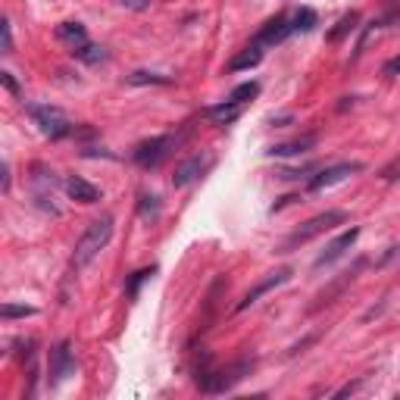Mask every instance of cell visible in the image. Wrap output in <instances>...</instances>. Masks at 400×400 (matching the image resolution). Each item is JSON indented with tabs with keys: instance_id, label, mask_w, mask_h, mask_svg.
Segmentation results:
<instances>
[{
	"instance_id": "cell-16",
	"label": "cell",
	"mask_w": 400,
	"mask_h": 400,
	"mask_svg": "<svg viewBox=\"0 0 400 400\" xmlns=\"http://www.w3.org/2000/svg\"><path fill=\"white\" fill-rule=\"evenodd\" d=\"M260 60H262V50L256 47V44H250L244 53H238V56H231L228 60V72H241V69H253V66H260Z\"/></svg>"
},
{
	"instance_id": "cell-31",
	"label": "cell",
	"mask_w": 400,
	"mask_h": 400,
	"mask_svg": "<svg viewBox=\"0 0 400 400\" xmlns=\"http://www.w3.org/2000/svg\"><path fill=\"white\" fill-rule=\"evenodd\" d=\"M3 191H10V166L3 162Z\"/></svg>"
},
{
	"instance_id": "cell-13",
	"label": "cell",
	"mask_w": 400,
	"mask_h": 400,
	"mask_svg": "<svg viewBox=\"0 0 400 400\" xmlns=\"http://www.w3.org/2000/svg\"><path fill=\"white\" fill-rule=\"evenodd\" d=\"M66 194L72 200H78V203H97L100 200V191L91 185V181H85L81 175H72V178H66Z\"/></svg>"
},
{
	"instance_id": "cell-18",
	"label": "cell",
	"mask_w": 400,
	"mask_h": 400,
	"mask_svg": "<svg viewBox=\"0 0 400 400\" xmlns=\"http://www.w3.org/2000/svg\"><path fill=\"white\" fill-rule=\"evenodd\" d=\"M316 10H312V6H300L297 12H294L291 16V28L294 31H312L316 28Z\"/></svg>"
},
{
	"instance_id": "cell-9",
	"label": "cell",
	"mask_w": 400,
	"mask_h": 400,
	"mask_svg": "<svg viewBox=\"0 0 400 400\" xmlns=\"http://www.w3.org/2000/svg\"><path fill=\"white\" fill-rule=\"evenodd\" d=\"M288 278H291V269H275V272H269L266 275V278H262V281H256V285L253 288H250V291L247 294H244V297L241 300H238V306H235V310L238 312H241V310H247V306H253L256 303V300H260L262 297V294H269V291H272V288H278V285H285V281Z\"/></svg>"
},
{
	"instance_id": "cell-19",
	"label": "cell",
	"mask_w": 400,
	"mask_h": 400,
	"mask_svg": "<svg viewBox=\"0 0 400 400\" xmlns=\"http://www.w3.org/2000/svg\"><path fill=\"white\" fill-rule=\"evenodd\" d=\"M72 56L81 60V62H88V66H97V62L106 60V50L97 47V44H81L78 50H72Z\"/></svg>"
},
{
	"instance_id": "cell-6",
	"label": "cell",
	"mask_w": 400,
	"mask_h": 400,
	"mask_svg": "<svg viewBox=\"0 0 400 400\" xmlns=\"http://www.w3.org/2000/svg\"><path fill=\"white\" fill-rule=\"evenodd\" d=\"M353 172H362V162L344 160V162H335V166H325V169H319L310 181H306V191H322V188H331V185L344 181L347 175H353Z\"/></svg>"
},
{
	"instance_id": "cell-7",
	"label": "cell",
	"mask_w": 400,
	"mask_h": 400,
	"mask_svg": "<svg viewBox=\"0 0 400 400\" xmlns=\"http://www.w3.org/2000/svg\"><path fill=\"white\" fill-rule=\"evenodd\" d=\"M75 375V353H72V341H60L50 350V385H62V381Z\"/></svg>"
},
{
	"instance_id": "cell-23",
	"label": "cell",
	"mask_w": 400,
	"mask_h": 400,
	"mask_svg": "<svg viewBox=\"0 0 400 400\" xmlns=\"http://www.w3.org/2000/svg\"><path fill=\"white\" fill-rule=\"evenodd\" d=\"M256 94H260V85H256V81H244V85H238L235 91L228 94V100H235V103H247V100H253Z\"/></svg>"
},
{
	"instance_id": "cell-1",
	"label": "cell",
	"mask_w": 400,
	"mask_h": 400,
	"mask_svg": "<svg viewBox=\"0 0 400 400\" xmlns=\"http://www.w3.org/2000/svg\"><path fill=\"white\" fill-rule=\"evenodd\" d=\"M110 238H112V216H110V212H103L100 219H94V222L88 225L85 235H81L78 244H75V256H72L75 269L88 266V262H91L94 256L106 247V244H110Z\"/></svg>"
},
{
	"instance_id": "cell-17",
	"label": "cell",
	"mask_w": 400,
	"mask_h": 400,
	"mask_svg": "<svg viewBox=\"0 0 400 400\" xmlns=\"http://www.w3.org/2000/svg\"><path fill=\"white\" fill-rule=\"evenodd\" d=\"M356 22H360V12H356V10H350L347 16H341V22H338L335 28L328 31V44H338L344 35H350V31L356 28Z\"/></svg>"
},
{
	"instance_id": "cell-10",
	"label": "cell",
	"mask_w": 400,
	"mask_h": 400,
	"mask_svg": "<svg viewBox=\"0 0 400 400\" xmlns=\"http://www.w3.org/2000/svg\"><path fill=\"white\" fill-rule=\"evenodd\" d=\"M356 238H360V228H356V225H353V228H350V231H344V235H338L335 241H331L328 247H325L322 253L316 256V260H312V266H316V269H322V266H331V262H335V260H341V256L347 253V250L356 244Z\"/></svg>"
},
{
	"instance_id": "cell-25",
	"label": "cell",
	"mask_w": 400,
	"mask_h": 400,
	"mask_svg": "<svg viewBox=\"0 0 400 400\" xmlns=\"http://www.w3.org/2000/svg\"><path fill=\"white\" fill-rule=\"evenodd\" d=\"M0 31H3V50L0 53H12V28H10V19L0 22Z\"/></svg>"
},
{
	"instance_id": "cell-20",
	"label": "cell",
	"mask_w": 400,
	"mask_h": 400,
	"mask_svg": "<svg viewBox=\"0 0 400 400\" xmlns=\"http://www.w3.org/2000/svg\"><path fill=\"white\" fill-rule=\"evenodd\" d=\"M138 212H141L144 222H153L160 216V197L156 194H141V203H138Z\"/></svg>"
},
{
	"instance_id": "cell-24",
	"label": "cell",
	"mask_w": 400,
	"mask_h": 400,
	"mask_svg": "<svg viewBox=\"0 0 400 400\" xmlns=\"http://www.w3.org/2000/svg\"><path fill=\"white\" fill-rule=\"evenodd\" d=\"M0 316H3V319H25V316H35V306L3 303V306H0Z\"/></svg>"
},
{
	"instance_id": "cell-29",
	"label": "cell",
	"mask_w": 400,
	"mask_h": 400,
	"mask_svg": "<svg viewBox=\"0 0 400 400\" xmlns=\"http://www.w3.org/2000/svg\"><path fill=\"white\" fill-rule=\"evenodd\" d=\"M397 172H400V162H391V166H388L385 172H381V178L391 181V178H397Z\"/></svg>"
},
{
	"instance_id": "cell-15",
	"label": "cell",
	"mask_w": 400,
	"mask_h": 400,
	"mask_svg": "<svg viewBox=\"0 0 400 400\" xmlns=\"http://www.w3.org/2000/svg\"><path fill=\"white\" fill-rule=\"evenodd\" d=\"M56 38H60L69 50H78L81 44H88V31H85V25H81V22H62V25H56Z\"/></svg>"
},
{
	"instance_id": "cell-11",
	"label": "cell",
	"mask_w": 400,
	"mask_h": 400,
	"mask_svg": "<svg viewBox=\"0 0 400 400\" xmlns=\"http://www.w3.org/2000/svg\"><path fill=\"white\" fill-rule=\"evenodd\" d=\"M288 35H294L291 16H275V19H269V22L260 28V35L253 38V44H256V47H269V44H281Z\"/></svg>"
},
{
	"instance_id": "cell-14",
	"label": "cell",
	"mask_w": 400,
	"mask_h": 400,
	"mask_svg": "<svg viewBox=\"0 0 400 400\" xmlns=\"http://www.w3.org/2000/svg\"><path fill=\"white\" fill-rule=\"evenodd\" d=\"M200 116H203V119H212L216 125H231L238 116H241V103H235V100H225V103L206 106Z\"/></svg>"
},
{
	"instance_id": "cell-4",
	"label": "cell",
	"mask_w": 400,
	"mask_h": 400,
	"mask_svg": "<svg viewBox=\"0 0 400 400\" xmlns=\"http://www.w3.org/2000/svg\"><path fill=\"white\" fill-rule=\"evenodd\" d=\"M28 116H31V122L38 125V131H41L44 138H50V141H60V138L72 135V122L66 119V112L50 103H31Z\"/></svg>"
},
{
	"instance_id": "cell-27",
	"label": "cell",
	"mask_w": 400,
	"mask_h": 400,
	"mask_svg": "<svg viewBox=\"0 0 400 400\" xmlns=\"http://www.w3.org/2000/svg\"><path fill=\"white\" fill-rule=\"evenodd\" d=\"M0 81H3V88L10 94H19V81L12 78V72H0Z\"/></svg>"
},
{
	"instance_id": "cell-30",
	"label": "cell",
	"mask_w": 400,
	"mask_h": 400,
	"mask_svg": "<svg viewBox=\"0 0 400 400\" xmlns=\"http://www.w3.org/2000/svg\"><path fill=\"white\" fill-rule=\"evenodd\" d=\"M285 122H294L291 112H285V116H269V125H285Z\"/></svg>"
},
{
	"instance_id": "cell-21",
	"label": "cell",
	"mask_w": 400,
	"mask_h": 400,
	"mask_svg": "<svg viewBox=\"0 0 400 400\" xmlns=\"http://www.w3.org/2000/svg\"><path fill=\"white\" fill-rule=\"evenodd\" d=\"M125 81L128 85H172L169 75H156V72H131L125 75Z\"/></svg>"
},
{
	"instance_id": "cell-22",
	"label": "cell",
	"mask_w": 400,
	"mask_h": 400,
	"mask_svg": "<svg viewBox=\"0 0 400 400\" xmlns=\"http://www.w3.org/2000/svg\"><path fill=\"white\" fill-rule=\"evenodd\" d=\"M153 272H156L153 266H150V269H138V272L128 278V285H125V297H128V300H135V297H138V291H141V285H144V281H147V278H153Z\"/></svg>"
},
{
	"instance_id": "cell-12",
	"label": "cell",
	"mask_w": 400,
	"mask_h": 400,
	"mask_svg": "<svg viewBox=\"0 0 400 400\" xmlns=\"http://www.w3.org/2000/svg\"><path fill=\"white\" fill-rule=\"evenodd\" d=\"M316 141L319 138L310 131V135H300V138H294V141L272 144V147H269V156H300V153H306V150L316 147Z\"/></svg>"
},
{
	"instance_id": "cell-3",
	"label": "cell",
	"mask_w": 400,
	"mask_h": 400,
	"mask_svg": "<svg viewBox=\"0 0 400 400\" xmlns=\"http://www.w3.org/2000/svg\"><path fill=\"white\" fill-rule=\"evenodd\" d=\"M188 128L181 135H160V138H150V141H141L135 150H131V160L138 162L141 169H156L181 141H185Z\"/></svg>"
},
{
	"instance_id": "cell-28",
	"label": "cell",
	"mask_w": 400,
	"mask_h": 400,
	"mask_svg": "<svg viewBox=\"0 0 400 400\" xmlns=\"http://www.w3.org/2000/svg\"><path fill=\"white\" fill-rule=\"evenodd\" d=\"M385 75L397 78V75H400V56H397V60H391V62H385Z\"/></svg>"
},
{
	"instance_id": "cell-2",
	"label": "cell",
	"mask_w": 400,
	"mask_h": 400,
	"mask_svg": "<svg viewBox=\"0 0 400 400\" xmlns=\"http://www.w3.org/2000/svg\"><path fill=\"white\" fill-rule=\"evenodd\" d=\"M341 222H347V212L344 210H325V212H319V216H312V219H306L300 228H294L291 235L285 238V244H281V250H297L300 244H306V241H312L316 235H322V231H328V228H335V225H341Z\"/></svg>"
},
{
	"instance_id": "cell-26",
	"label": "cell",
	"mask_w": 400,
	"mask_h": 400,
	"mask_svg": "<svg viewBox=\"0 0 400 400\" xmlns=\"http://www.w3.org/2000/svg\"><path fill=\"white\" fill-rule=\"evenodd\" d=\"M119 3L125 6V10H135V12H144L150 6V0H119Z\"/></svg>"
},
{
	"instance_id": "cell-5",
	"label": "cell",
	"mask_w": 400,
	"mask_h": 400,
	"mask_svg": "<svg viewBox=\"0 0 400 400\" xmlns=\"http://www.w3.org/2000/svg\"><path fill=\"white\" fill-rule=\"evenodd\" d=\"M250 369H253V360H241V362H235V366H228V369H212V372L206 375L203 381H197V385H200L203 394H222V391H231Z\"/></svg>"
},
{
	"instance_id": "cell-8",
	"label": "cell",
	"mask_w": 400,
	"mask_h": 400,
	"mask_svg": "<svg viewBox=\"0 0 400 400\" xmlns=\"http://www.w3.org/2000/svg\"><path fill=\"white\" fill-rule=\"evenodd\" d=\"M210 166H212V160H210L206 153H191V156H185V160L175 166L172 185H175V188H188L191 181H197Z\"/></svg>"
}]
</instances>
